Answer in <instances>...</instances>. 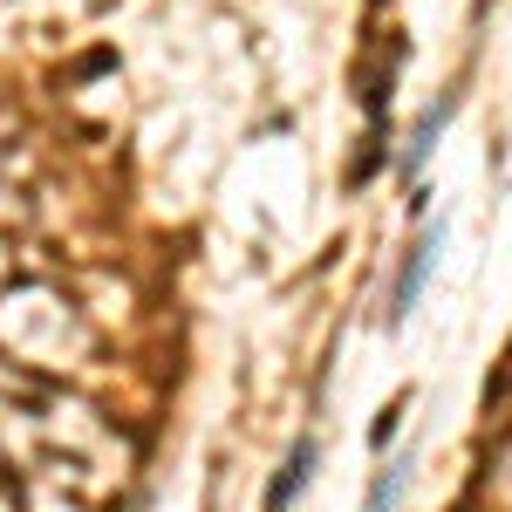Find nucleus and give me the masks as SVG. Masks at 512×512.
<instances>
[{
  "instance_id": "f257e3e1",
  "label": "nucleus",
  "mask_w": 512,
  "mask_h": 512,
  "mask_svg": "<svg viewBox=\"0 0 512 512\" xmlns=\"http://www.w3.org/2000/svg\"><path fill=\"white\" fill-rule=\"evenodd\" d=\"M437 239H444V226H424V233H417V246L403 253L396 287H390V321H403L410 308H417V287H424V274H431V260H437Z\"/></svg>"
},
{
  "instance_id": "f03ea898",
  "label": "nucleus",
  "mask_w": 512,
  "mask_h": 512,
  "mask_svg": "<svg viewBox=\"0 0 512 512\" xmlns=\"http://www.w3.org/2000/svg\"><path fill=\"white\" fill-rule=\"evenodd\" d=\"M308 478H315V437H301V444L287 451V465L274 472V485H267V506H260V512H287L301 492H308Z\"/></svg>"
},
{
  "instance_id": "7ed1b4c3",
  "label": "nucleus",
  "mask_w": 512,
  "mask_h": 512,
  "mask_svg": "<svg viewBox=\"0 0 512 512\" xmlns=\"http://www.w3.org/2000/svg\"><path fill=\"white\" fill-rule=\"evenodd\" d=\"M403 492H410V458H390V472H376L362 512H396V506H403Z\"/></svg>"
},
{
  "instance_id": "20e7f679",
  "label": "nucleus",
  "mask_w": 512,
  "mask_h": 512,
  "mask_svg": "<svg viewBox=\"0 0 512 512\" xmlns=\"http://www.w3.org/2000/svg\"><path fill=\"white\" fill-rule=\"evenodd\" d=\"M444 117H451V103H431V110H424L417 137H410V151H403V171H417V164L431 158V144H437V130H444Z\"/></svg>"
},
{
  "instance_id": "39448f33",
  "label": "nucleus",
  "mask_w": 512,
  "mask_h": 512,
  "mask_svg": "<svg viewBox=\"0 0 512 512\" xmlns=\"http://www.w3.org/2000/svg\"><path fill=\"white\" fill-rule=\"evenodd\" d=\"M403 403H410V396H396L390 410L376 417V431H369V444H376V451H383V444H390V437H396V424H403Z\"/></svg>"
}]
</instances>
